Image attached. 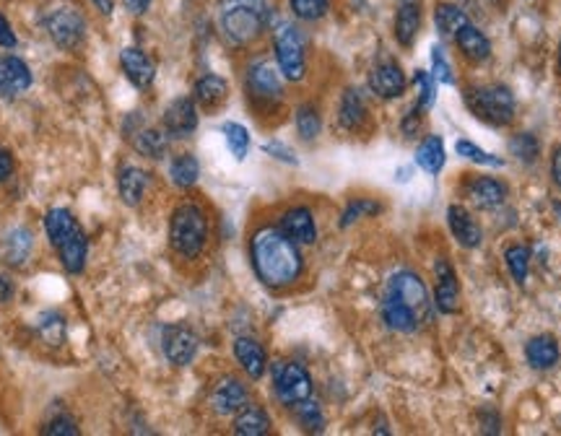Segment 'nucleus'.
Returning <instances> with one entry per match:
<instances>
[{
  "label": "nucleus",
  "instance_id": "nucleus-7",
  "mask_svg": "<svg viewBox=\"0 0 561 436\" xmlns=\"http://www.w3.org/2000/svg\"><path fill=\"white\" fill-rule=\"evenodd\" d=\"M273 392L281 405L294 408L296 402L312 398V377L309 372L296 362H275L271 366Z\"/></svg>",
  "mask_w": 561,
  "mask_h": 436
},
{
  "label": "nucleus",
  "instance_id": "nucleus-46",
  "mask_svg": "<svg viewBox=\"0 0 561 436\" xmlns=\"http://www.w3.org/2000/svg\"><path fill=\"white\" fill-rule=\"evenodd\" d=\"M432 65H435V73H432V78L435 81H439V84H447V86H453L455 84V75H453V65L447 63V57H445V50L442 47H432Z\"/></svg>",
  "mask_w": 561,
  "mask_h": 436
},
{
  "label": "nucleus",
  "instance_id": "nucleus-11",
  "mask_svg": "<svg viewBox=\"0 0 561 436\" xmlns=\"http://www.w3.org/2000/svg\"><path fill=\"white\" fill-rule=\"evenodd\" d=\"M162 343L164 356L172 366H187L198 353V335L187 325L164 327Z\"/></svg>",
  "mask_w": 561,
  "mask_h": 436
},
{
  "label": "nucleus",
  "instance_id": "nucleus-53",
  "mask_svg": "<svg viewBox=\"0 0 561 436\" xmlns=\"http://www.w3.org/2000/svg\"><path fill=\"white\" fill-rule=\"evenodd\" d=\"M551 177L561 187V145H556V151L551 156Z\"/></svg>",
  "mask_w": 561,
  "mask_h": 436
},
{
  "label": "nucleus",
  "instance_id": "nucleus-9",
  "mask_svg": "<svg viewBox=\"0 0 561 436\" xmlns=\"http://www.w3.org/2000/svg\"><path fill=\"white\" fill-rule=\"evenodd\" d=\"M247 402H250V390L236 377H221L208 395V405L216 416H235Z\"/></svg>",
  "mask_w": 561,
  "mask_h": 436
},
{
  "label": "nucleus",
  "instance_id": "nucleus-19",
  "mask_svg": "<svg viewBox=\"0 0 561 436\" xmlns=\"http://www.w3.org/2000/svg\"><path fill=\"white\" fill-rule=\"evenodd\" d=\"M32 71L29 65L16 57V54H8V57H0V96H16L32 86Z\"/></svg>",
  "mask_w": 561,
  "mask_h": 436
},
{
  "label": "nucleus",
  "instance_id": "nucleus-34",
  "mask_svg": "<svg viewBox=\"0 0 561 436\" xmlns=\"http://www.w3.org/2000/svg\"><path fill=\"white\" fill-rule=\"evenodd\" d=\"M200 177V164L193 154H180L169 164V180L180 190H190Z\"/></svg>",
  "mask_w": 561,
  "mask_h": 436
},
{
  "label": "nucleus",
  "instance_id": "nucleus-5",
  "mask_svg": "<svg viewBox=\"0 0 561 436\" xmlns=\"http://www.w3.org/2000/svg\"><path fill=\"white\" fill-rule=\"evenodd\" d=\"M273 53H275V63L281 75L299 84L307 75V45L302 32L294 24H278L275 35H273Z\"/></svg>",
  "mask_w": 561,
  "mask_h": 436
},
{
  "label": "nucleus",
  "instance_id": "nucleus-17",
  "mask_svg": "<svg viewBox=\"0 0 561 436\" xmlns=\"http://www.w3.org/2000/svg\"><path fill=\"white\" fill-rule=\"evenodd\" d=\"M120 68L125 73V78L135 86V89H148L156 78V65L154 60L138 50V47H125L120 53Z\"/></svg>",
  "mask_w": 561,
  "mask_h": 436
},
{
  "label": "nucleus",
  "instance_id": "nucleus-24",
  "mask_svg": "<svg viewBox=\"0 0 561 436\" xmlns=\"http://www.w3.org/2000/svg\"><path fill=\"white\" fill-rule=\"evenodd\" d=\"M232 431L239 436H263L271 431V416L263 405L247 402L242 411L235 413V426Z\"/></svg>",
  "mask_w": 561,
  "mask_h": 436
},
{
  "label": "nucleus",
  "instance_id": "nucleus-12",
  "mask_svg": "<svg viewBox=\"0 0 561 436\" xmlns=\"http://www.w3.org/2000/svg\"><path fill=\"white\" fill-rule=\"evenodd\" d=\"M385 296H393L403 304L414 309V312H424L426 304H429V291H426V283L421 281V275H416L414 271H400L396 272L390 281H387V293Z\"/></svg>",
  "mask_w": 561,
  "mask_h": 436
},
{
  "label": "nucleus",
  "instance_id": "nucleus-39",
  "mask_svg": "<svg viewBox=\"0 0 561 436\" xmlns=\"http://www.w3.org/2000/svg\"><path fill=\"white\" fill-rule=\"evenodd\" d=\"M509 154H512L517 162L536 164L538 162V154H541V144H538V138L530 135V133H517V135H512V141H509Z\"/></svg>",
  "mask_w": 561,
  "mask_h": 436
},
{
  "label": "nucleus",
  "instance_id": "nucleus-43",
  "mask_svg": "<svg viewBox=\"0 0 561 436\" xmlns=\"http://www.w3.org/2000/svg\"><path fill=\"white\" fill-rule=\"evenodd\" d=\"M294 413L299 418V423L307 429V431H323L326 426V416H323V408L315 402V400H302L294 405Z\"/></svg>",
  "mask_w": 561,
  "mask_h": 436
},
{
  "label": "nucleus",
  "instance_id": "nucleus-27",
  "mask_svg": "<svg viewBox=\"0 0 561 436\" xmlns=\"http://www.w3.org/2000/svg\"><path fill=\"white\" fill-rule=\"evenodd\" d=\"M382 320H385V325L390 327V330H396V332H414L418 327L421 314L414 312L408 304L398 302V299L385 296V302H382Z\"/></svg>",
  "mask_w": 561,
  "mask_h": 436
},
{
  "label": "nucleus",
  "instance_id": "nucleus-15",
  "mask_svg": "<svg viewBox=\"0 0 561 436\" xmlns=\"http://www.w3.org/2000/svg\"><path fill=\"white\" fill-rule=\"evenodd\" d=\"M466 198L481 211H494L507 200V184L494 177H471L463 187Z\"/></svg>",
  "mask_w": 561,
  "mask_h": 436
},
{
  "label": "nucleus",
  "instance_id": "nucleus-44",
  "mask_svg": "<svg viewBox=\"0 0 561 436\" xmlns=\"http://www.w3.org/2000/svg\"><path fill=\"white\" fill-rule=\"evenodd\" d=\"M289 8L299 21H320L330 11V0H289Z\"/></svg>",
  "mask_w": 561,
  "mask_h": 436
},
{
  "label": "nucleus",
  "instance_id": "nucleus-3",
  "mask_svg": "<svg viewBox=\"0 0 561 436\" xmlns=\"http://www.w3.org/2000/svg\"><path fill=\"white\" fill-rule=\"evenodd\" d=\"M169 244L185 260H195L205 250V244H208V216H205V211L200 208L198 203L185 200L172 211Z\"/></svg>",
  "mask_w": 561,
  "mask_h": 436
},
{
  "label": "nucleus",
  "instance_id": "nucleus-28",
  "mask_svg": "<svg viewBox=\"0 0 561 436\" xmlns=\"http://www.w3.org/2000/svg\"><path fill=\"white\" fill-rule=\"evenodd\" d=\"M421 29V5L416 0H406L396 14V39L403 47H414Z\"/></svg>",
  "mask_w": 561,
  "mask_h": 436
},
{
  "label": "nucleus",
  "instance_id": "nucleus-56",
  "mask_svg": "<svg viewBox=\"0 0 561 436\" xmlns=\"http://www.w3.org/2000/svg\"><path fill=\"white\" fill-rule=\"evenodd\" d=\"M559 71H561V42H559Z\"/></svg>",
  "mask_w": 561,
  "mask_h": 436
},
{
  "label": "nucleus",
  "instance_id": "nucleus-26",
  "mask_svg": "<svg viewBox=\"0 0 561 436\" xmlns=\"http://www.w3.org/2000/svg\"><path fill=\"white\" fill-rule=\"evenodd\" d=\"M229 96V84L216 75V73H205L203 78L195 81V89H193V99L195 104H200L203 109H216L226 102Z\"/></svg>",
  "mask_w": 561,
  "mask_h": 436
},
{
  "label": "nucleus",
  "instance_id": "nucleus-2",
  "mask_svg": "<svg viewBox=\"0 0 561 436\" xmlns=\"http://www.w3.org/2000/svg\"><path fill=\"white\" fill-rule=\"evenodd\" d=\"M218 24L232 45L245 47L265 32L268 3L265 0H224Z\"/></svg>",
  "mask_w": 561,
  "mask_h": 436
},
{
  "label": "nucleus",
  "instance_id": "nucleus-14",
  "mask_svg": "<svg viewBox=\"0 0 561 436\" xmlns=\"http://www.w3.org/2000/svg\"><path fill=\"white\" fill-rule=\"evenodd\" d=\"M278 229L289 239H294L296 244H315L317 242V221L307 205H294L289 211H284Z\"/></svg>",
  "mask_w": 561,
  "mask_h": 436
},
{
  "label": "nucleus",
  "instance_id": "nucleus-25",
  "mask_svg": "<svg viewBox=\"0 0 561 436\" xmlns=\"http://www.w3.org/2000/svg\"><path fill=\"white\" fill-rule=\"evenodd\" d=\"M559 343H556V338H551V335H536V338L527 341L526 359L527 363H530L533 369H538V372L554 369V366L559 363Z\"/></svg>",
  "mask_w": 561,
  "mask_h": 436
},
{
  "label": "nucleus",
  "instance_id": "nucleus-13",
  "mask_svg": "<svg viewBox=\"0 0 561 436\" xmlns=\"http://www.w3.org/2000/svg\"><path fill=\"white\" fill-rule=\"evenodd\" d=\"M369 91L380 99H398L406 91V73L396 60H382L369 71Z\"/></svg>",
  "mask_w": 561,
  "mask_h": 436
},
{
  "label": "nucleus",
  "instance_id": "nucleus-8",
  "mask_svg": "<svg viewBox=\"0 0 561 436\" xmlns=\"http://www.w3.org/2000/svg\"><path fill=\"white\" fill-rule=\"evenodd\" d=\"M45 26H47L50 39H53L60 50H68V53H71V50L84 45L86 18L81 16L78 11H73V8H57V11H53V14L47 16V21H45Z\"/></svg>",
  "mask_w": 561,
  "mask_h": 436
},
{
  "label": "nucleus",
  "instance_id": "nucleus-32",
  "mask_svg": "<svg viewBox=\"0 0 561 436\" xmlns=\"http://www.w3.org/2000/svg\"><path fill=\"white\" fill-rule=\"evenodd\" d=\"M32 247H35L32 232L24 229V226H16L3 242V257H5L8 265H24V260L32 254Z\"/></svg>",
  "mask_w": 561,
  "mask_h": 436
},
{
  "label": "nucleus",
  "instance_id": "nucleus-30",
  "mask_svg": "<svg viewBox=\"0 0 561 436\" xmlns=\"http://www.w3.org/2000/svg\"><path fill=\"white\" fill-rule=\"evenodd\" d=\"M445 141L439 135H426L416 148V164L429 174H439L445 169Z\"/></svg>",
  "mask_w": 561,
  "mask_h": 436
},
{
  "label": "nucleus",
  "instance_id": "nucleus-45",
  "mask_svg": "<svg viewBox=\"0 0 561 436\" xmlns=\"http://www.w3.org/2000/svg\"><path fill=\"white\" fill-rule=\"evenodd\" d=\"M414 84H416V91H418V107L421 109H429L432 104H435V78H432V73L426 71H416L414 73Z\"/></svg>",
  "mask_w": 561,
  "mask_h": 436
},
{
  "label": "nucleus",
  "instance_id": "nucleus-35",
  "mask_svg": "<svg viewBox=\"0 0 561 436\" xmlns=\"http://www.w3.org/2000/svg\"><path fill=\"white\" fill-rule=\"evenodd\" d=\"M435 24L436 29H439V35H457L460 32V26H466L468 24V16H466V11L463 8H457L455 3H436L435 8Z\"/></svg>",
  "mask_w": 561,
  "mask_h": 436
},
{
  "label": "nucleus",
  "instance_id": "nucleus-4",
  "mask_svg": "<svg viewBox=\"0 0 561 436\" xmlns=\"http://www.w3.org/2000/svg\"><path fill=\"white\" fill-rule=\"evenodd\" d=\"M466 104L478 120H484L489 125L502 127L515 120V96L502 84L468 89L466 91Z\"/></svg>",
  "mask_w": 561,
  "mask_h": 436
},
{
  "label": "nucleus",
  "instance_id": "nucleus-54",
  "mask_svg": "<svg viewBox=\"0 0 561 436\" xmlns=\"http://www.w3.org/2000/svg\"><path fill=\"white\" fill-rule=\"evenodd\" d=\"M11 296H14V283L5 275H0V304L11 302Z\"/></svg>",
  "mask_w": 561,
  "mask_h": 436
},
{
  "label": "nucleus",
  "instance_id": "nucleus-48",
  "mask_svg": "<svg viewBox=\"0 0 561 436\" xmlns=\"http://www.w3.org/2000/svg\"><path fill=\"white\" fill-rule=\"evenodd\" d=\"M263 154H268V156L278 159V162L291 164V166H296V164H299L296 154H294L286 144H281V141H268V144H263Z\"/></svg>",
  "mask_w": 561,
  "mask_h": 436
},
{
  "label": "nucleus",
  "instance_id": "nucleus-50",
  "mask_svg": "<svg viewBox=\"0 0 561 436\" xmlns=\"http://www.w3.org/2000/svg\"><path fill=\"white\" fill-rule=\"evenodd\" d=\"M14 169H16V162H14V156H11V151L0 145V182L11 180V177H14Z\"/></svg>",
  "mask_w": 561,
  "mask_h": 436
},
{
  "label": "nucleus",
  "instance_id": "nucleus-29",
  "mask_svg": "<svg viewBox=\"0 0 561 436\" xmlns=\"http://www.w3.org/2000/svg\"><path fill=\"white\" fill-rule=\"evenodd\" d=\"M338 123L348 133H356L366 123V104L359 89H346L338 104Z\"/></svg>",
  "mask_w": 561,
  "mask_h": 436
},
{
  "label": "nucleus",
  "instance_id": "nucleus-47",
  "mask_svg": "<svg viewBox=\"0 0 561 436\" xmlns=\"http://www.w3.org/2000/svg\"><path fill=\"white\" fill-rule=\"evenodd\" d=\"M42 434L47 436H75L78 434V426H75V421H73V416H68V413H60V416H55L45 429H42Z\"/></svg>",
  "mask_w": 561,
  "mask_h": 436
},
{
  "label": "nucleus",
  "instance_id": "nucleus-41",
  "mask_svg": "<svg viewBox=\"0 0 561 436\" xmlns=\"http://www.w3.org/2000/svg\"><path fill=\"white\" fill-rule=\"evenodd\" d=\"M377 213H382V205L377 203V200H372V198L351 200V203L346 205L344 216H341V229H348V226H351V223H356L359 218L377 216Z\"/></svg>",
  "mask_w": 561,
  "mask_h": 436
},
{
  "label": "nucleus",
  "instance_id": "nucleus-42",
  "mask_svg": "<svg viewBox=\"0 0 561 436\" xmlns=\"http://www.w3.org/2000/svg\"><path fill=\"white\" fill-rule=\"evenodd\" d=\"M455 151H457V156H463V159H468V162L473 164H481V166H505V159H502V156H494L489 151L478 148V145L473 144V141H468V138L457 141V144H455Z\"/></svg>",
  "mask_w": 561,
  "mask_h": 436
},
{
  "label": "nucleus",
  "instance_id": "nucleus-21",
  "mask_svg": "<svg viewBox=\"0 0 561 436\" xmlns=\"http://www.w3.org/2000/svg\"><path fill=\"white\" fill-rule=\"evenodd\" d=\"M447 223H450V232H453L455 242H457L460 247H466V250L481 247L484 232H481V226L476 223V218H473L463 205H450V211H447Z\"/></svg>",
  "mask_w": 561,
  "mask_h": 436
},
{
  "label": "nucleus",
  "instance_id": "nucleus-38",
  "mask_svg": "<svg viewBox=\"0 0 561 436\" xmlns=\"http://www.w3.org/2000/svg\"><path fill=\"white\" fill-rule=\"evenodd\" d=\"M221 133H224V141L229 145L232 156H235L236 162H245L247 151H250V133H247V127L239 125V123H224Z\"/></svg>",
  "mask_w": 561,
  "mask_h": 436
},
{
  "label": "nucleus",
  "instance_id": "nucleus-49",
  "mask_svg": "<svg viewBox=\"0 0 561 436\" xmlns=\"http://www.w3.org/2000/svg\"><path fill=\"white\" fill-rule=\"evenodd\" d=\"M16 32H14V26L8 24V18L0 14V47H5V50H14L16 47Z\"/></svg>",
  "mask_w": 561,
  "mask_h": 436
},
{
  "label": "nucleus",
  "instance_id": "nucleus-20",
  "mask_svg": "<svg viewBox=\"0 0 561 436\" xmlns=\"http://www.w3.org/2000/svg\"><path fill=\"white\" fill-rule=\"evenodd\" d=\"M55 253L60 257V265L65 268V272H71V275L84 272L86 257H89V242H86V234L81 232V226L65 236V239L55 247Z\"/></svg>",
  "mask_w": 561,
  "mask_h": 436
},
{
  "label": "nucleus",
  "instance_id": "nucleus-37",
  "mask_svg": "<svg viewBox=\"0 0 561 436\" xmlns=\"http://www.w3.org/2000/svg\"><path fill=\"white\" fill-rule=\"evenodd\" d=\"M36 330H39L45 343L60 345L65 341V317L57 312H42L36 320Z\"/></svg>",
  "mask_w": 561,
  "mask_h": 436
},
{
  "label": "nucleus",
  "instance_id": "nucleus-31",
  "mask_svg": "<svg viewBox=\"0 0 561 436\" xmlns=\"http://www.w3.org/2000/svg\"><path fill=\"white\" fill-rule=\"evenodd\" d=\"M130 141H133V148L141 156L162 159L164 154H166V145H169V135L164 130H156V127H141L135 135H130Z\"/></svg>",
  "mask_w": 561,
  "mask_h": 436
},
{
  "label": "nucleus",
  "instance_id": "nucleus-10",
  "mask_svg": "<svg viewBox=\"0 0 561 436\" xmlns=\"http://www.w3.org/2000/svg\"><path fill=\"white\" fill-rule=\"evenodd\" d=\"M198 127V107L195 99L190 96H177L162 114V130L169 138H187Z\"/></svg>",
  "mask_w": 561,
  "mask_h": 436
},
{
  "label": "nucleus",
  "instance_id": "nucleus-1",
  "mask_svg": "<svg viewBox=\"0 0 561 436\" xmlns=\"http://www.w3.org/2000/svg\"><path fill=\"white\" fill-rule=\"evenodd\" d=\"M250 263L257 281L265 289L281 291L294 286L305 272L299 244L278 226H260L250 236Z\"/></svg>",
  "mask_w": 561,
  "mask_h": 436
},
{
  "label": "nucleus",
  "instance_id": "nucleus-52",
  "mask_svg": "<svg viewBox=\"0 0 561 436\" xmlns=\"http://www.w3.org/2000/svg\"><path fill=\"white\" fill-rule=\"evenodd\" d=\"M151 3H154V0H123V5H125L133 16H144L145 11L151 8Z\"/></svg>",
  "mask_w": 561,
  "mask_h": 436
},
{
  "label": "nucleus",
  "instance_id": "nucleus-23",
  "mask_svg": "<svg viewBox=\"0 0 561 436\" xmlns=\"http://www.w3.org/2000/svg\"><path fill=\"white\" fill-rule=\"evenodd\" d=\"M455 42H457V50L463 53L466 60L471 63H486L491 57V42L489 36L484 35L481 29H476L471 21L466 26H460V32L455 35Z\"/></svg>",
  "mask_w": 561,
  "mask_h": 436
},
{
  "label": "nucleus",
  "instance_id": "nucleus-33",
  "mask_svg": "<svg viewBox=\"0 0 561 436\" xmlns=\"http://www.w3.org/2000/svg\"><path fill=\"white\" fill-rule=\"evenodd\" d=\"M75 229H78V223H75V218H73L68 208H50L45 213V232H47V239H50L53 247H57Z\"/></svg>",
  "mask_w": 561,
  "mask_h": 436
},
{
  "label": "nucleus",
  "instance_id": "nucleus-55",
  "mask_svg": "<svg viewBox=\"0 0 561 436\" xmlns=\"http://www.w3.org/2000/svg\"><path fill=\"white\" fill-rule=\"evenodd\" d=\"M91 3H94V5L105 14V16H109V14L115 11V0H91Z\"/></svg>",
  "mask_w": 561,
  "mask_h": 436
},
{
  "label": "nucleus",
  "instance_id": "nucleus-22",
  "mask_svg": "<svg viewBox=\"0 0 561 436\" xmlns=\"http://www.w3.org/2000/svg\"><path fill=\"white\" fill-rule=\"evenodd\" d=\"M235 359L250 380H260V377L265 374V369H268V353H265V348L257 343L255 338H247V335L235 341Z\"/></svg>",
  "mask_w": 561,
  "mask_h": 436
},
{
  "label": "nucleus",
  "instance_id": "nucleus-16",
  "mask_svg": "<svg viewBox=\"0 0 561 436\" xmlns=\"http://www.w3.org/2000/svg\"><path fill=\"white\" fill-rule=\"evenodd\" d=\"M435 304L442 314H457L460 312V283H457V275H455L445 257H439V263H436Z\"/></svg>",
  "mask_w": 561,
  "mask_h": 436
},
{
  "label": "nucleus",
  "instance_id": "nucleus-6",
  "mask_svg": "<svg viewBox=\"0 0 561 436\" xmlns=\"http://www.w3.org/2000/svg\"><path fill=\"white\" fill-rule=\"evenodd\" d=\"M245 91L257 109H275L284 102V81L281 71L273 68L268 60H253L245 73Z\"/></svg>",
  "mask_w": 561,
  "mask_h": 436
},
{
  "label": "nucleus",
  "instance_id": "nucleus-36",
  "mask_svg": "<svg viewBox=\"0 0 561 436\" xmlns=\"http://www.w3.org/2000/svg\"><path fill=\"white\" fill-rule=\"evenodd\" d=\"M294 125H296V133L302 141H315L323 130V117H320V109L315 104H302L294 112Z\"/></svg>",
  "mask_w": 561,
  "mask_h": 436
},
{
  "label": "nucleus",
  "instance_id": "nucleus-40",
  "mask_svg": "<svg viewBox=\"0 0 561 436\" xmlns=\"http://www.w3.org/2000/svg\"><path fill=\"white\" fill-rule=\"evenodd\" d=\"M505 260H507V268L515 278L517 286H523L527 281V271H530V250L526 244H512L505 253Z\"/></svg>",
  "mask_w": 561,
  "mask_h": 436
},
{
  "label": "nucleus",
  "instance_id": "nucleus-51",
  "mask_svg": "<svg viewBox=\"0 0 561 436\" xmlns=\"http://www.w3.org/2000/svg\"><path fill=\"white\" fill-rule=\"evenodd\" d=\"M421 112H424V109L416 104V107H414L411 112H408V114H406V120H403V133H406L408 138H411V135H414V133L418 130V123H421Z\"/></svg>",
  "mask_w": 561,
  "mask_h": 436
},
{
  "label": "nucleus",
  "instance_id": "nucleus-18",
  "mask_svg": "<svg viewBox=\"0 0 561 436\" xmlns=\"http://www.w3.org/2000/svg\"><path fill=\"white\" fill-rule=\"evenodd\" d=\"M148 184H151V174L145 169H141V166L125 164L117 172V193H120V200L125 205H130V208H138L144 203Z\"/></svg>",
  "mask_w": 561,
  "mask_h": 436
}]
</instances>
